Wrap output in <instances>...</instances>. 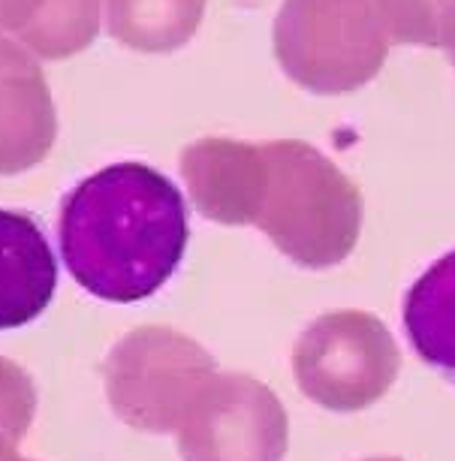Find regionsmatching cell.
Segmentation results:
<instances>
[{"label":"cell","mask_w":455,"mask_h":461,"mask_svg":"<svg viewBox=\"0 0 455 461\" xmlns=\"http://www.w3.org/2000/svg\"><path fill=\"white\" fill-rule=\"evenodd\" d=\"M181 176L208 221L257 226L305 268L344 263L362 232L359 187L302 139H199L181 151Z\"/></svg>","instance_id":"obj_1"},{"label":"cell","mask_w":455,"mask_h":461,"mask_svg":"<svg viewBox=\"0 0 455 461\" xmlns=\"http://www.w3.org/2000/svg\"><path fill=\"white\" fill-rule=\"evenodd\" d=\"M58 230L73 281L118 304L160 290L190 236L181 190L163 172L133 160L78 181L64 199Z\"/></svg>","instance_id":"obj_2"},{"label":"cell","mask_w":455,"mask_h":461,"mask_svg":"<svg viewBox=\"0 0 455 461\" xmlns=\"http://www.w3.org/2000/svg\"><path fill=\"white\" fill-rule=\"evenodd\" d=\"M378 0H284L275 58L299 88L347 94L369 85L389 55Z\"/></svg>","instance_id":"obj_3"},{"label":"cell","mask_w":455,"mask_h":461,"mask_svg":"<svg viewBox=\"0 0 455 461\" xmlns=\"http://www.w3.org/2000/svg\"><path fill=\"white\" fill-rule=\"evenodd\" d=\"M212 374L205 347L166 326L127 332L103 365L112 411L130 429L151 434L178 429Z\"/></svg>","instance_id":"obj_4"},{"label":"cell","mask_w":455,"mask_h":461,"mask_svg":"<svg viewBox=\"0 0 455 461\" xmlns=\"http://www.w3.org/2000/svg\"><path fill=\"white\" fill-rule=\"evenodd\" d=\"M398 371L401 353L396 338L365 311L323 314L293 347L296 383L326 411H365L389 393Z\"/></svg>","instance_id":"obj_5"},{"label":"cell","mask_w":455,"mask_h":461,"mask_svg":"<svg viewBox=\"0 0 455 461\" xmlns=\"http://www.w3.org/2000/svg\"><path fill=\"white\" fill-rule=\"evenodd\" d=\"M175 434L185 461H284L290 425L266 383L214 371Z\"/></svg>","instance_id":"obj_6"},{"label":"cell","mask_w":455,"mask_h":461,"mask_svg":"<svg viewBox=\"0 0 455 461\" xmlns=\"http://www.w3.org/2000/svg\"><path fill=\"white\" fill-rule=\"evenodd\" d=\"M58 115L37 58L0 37V176H19L46 160Z\"/></svg>","instance_id":"obj_7"},{"label":"cell","mask_w":455,"mask_h":461,"mask_svg":"<svg viewBox=\"0 0 455 461\" xmlns=\"http://www.w3.org/2000/svg\"><path fill=\"white\" fill-rule=\"evenodd\" d=\"M58 286L46 232L28 214L0 208V329L37 320Z\"/></svg>","instance_id":"obj_8"},{"label":"cell","mask_w":455,"mask_h":461,"mask_svg":"<svg viewBox=\"0 0 455 461\" xmlns=\"http://www.w3.org/2000/svg\"><path fill=\"white\" fill-rule=\"evenodd\" d=\"M0 31L46 60L78 55L97 40L100 0H0Z\"/></svg>","instance_id":"obj_9"},{"label":"cell","mask_w":455,"mask_h":461,"mask_svg":"<svg viewBox=\"0 0 455 461\" xmlns=\"http://www.w3.org/2000/svg\"><path fill=\"white\" fill-rule=\"evenodd\" d=\"M405 329L419 359L455 383V250L425 268L407 290Z\"/></svg>","instance_id":"obj_10"},{"label":"cell","mask_w":455,"mask_h":461,"mask_svg":"<svg viewBox=\"0 0 455 461\" xmlns=\"http://www.w3.org/2000/svg\"><path fill=\"white\" fill-rule=\"evenodd\" d=\"M205 0H106L109 33L136 51H175L203 24Z\"/></svg>","instance_id":"obj_11"},{"label":"cell","mask_w":455,"mask_h":461,"mask_svg":"<svg viewBox=\"0 0 455 461\" xmlns=\"http://www.w3.org/2000/svg\"><path fill=\"white\" fill-rule=\"evenodd\" d=\"M389 42L455 49V0H378Z\"/></svg>","instance_id":"obj_12"},{"label":"cell","mask_w":455,"mask_h":461,"mask_svg":"<svg viewBox=\"0 0 455 461\" xmlns=\"http://www.w3.org/2000/svg\"><path fill=\"white\" fill-rule=\"evenodd\" d=\"M37 411V389L28 371L0 356V431L19 440L28 434Z\"/></svg>","instance_id":"obj_13"},{"label":"cell","mask_w":455,"mask_h":461,"mask_svg":"<svg viewBox=\"0 0 455 461\" xmlns=\"http://www.w3.org/2000/svg\"><path fill=\"white\" fill-rule=\"evenodd\" d=\"M0 461H28L22 458L19 452H15V440L10 438V434L0 431Z\"/></svg>","instance_id":"obj_14"},{"label":"cell","mask_w":455,"mask_h":461,"mask_svg":"<svg viewBox=\"0 0 455 461\" xmlns=\"http://www.w3.org/2000/svg\"><path fill=\"white\" fill-rule=\"evenodd\" d=\"M369 461H401V458H369Z\"/></svg>","instance_id":"obj_15"},{"label":"cell","mask_w":455,"mask_h":461,"mask_svg":"<svg viewBox=\"0 0 455 461\" xmlns=\"http://www.w3.org/2000/svg\"><path fill=\"white\" fill-rule=\"evenodd\" d=\"M452 64H455V49H452Z\"/></svg>","instance_id":"obj_16"}]
</instances>
